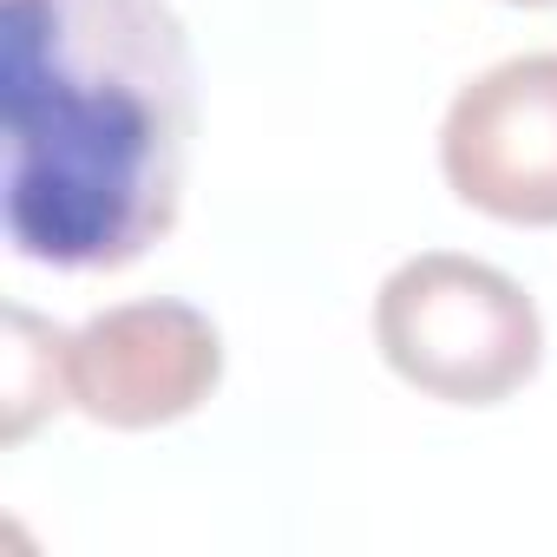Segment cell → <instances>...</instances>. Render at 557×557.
Instances as JSON below:
<instances>
[{"label": "cell", "mask_w": 557, "mask_h": 557, "mask_svg": "<svg viewBox=\"0 0 557 557\" xmlns=\"http://www.w3.org/2000/svg\"><path fill=\"white\" fill-rule=\"evenodd\" d=\"M223 381V335L190 302H119L66 342V394L86 420L145 433L197 413Z\"/></svg>", "instance_id": "277c9868"}, {"label": "cell", "mask_w": 557, "mask_h": 557, "mask_svg": "<svg viewBox=\"0 0 557 557\" xmlns=\"http://www.w3.org/2000/svg\"><path fill=\"white\" fill-rule=\"evenodd\" d=\"M440 171L459 203L550 230L557 223V53H518L459 86L440 125Z\"/></svg>", "instance_id": "3957f363"}, {"label": "cell", "mask_w": 557, "mask_h": 557, "mask_svg": "<svg viewBox=\"0 0 557 557\" xmlns=\"http://www.w3.org/2000/svg\"><path fill=\"white\" fill-rule=\"evenodd\" d=\"M511 8H557V0H511Z\"/></svg>", "instance_id": "8992f818"}, {"label": "cell", "mask_w": 557, "mask_h": 557, "mask_svg": "<svg viewBox=\"0 0 557 557\" xmlns=\"http://www.w3.org/2000/svg\"><path fill=\"white\" fill-rule=\"evenodd\" d=\"M374 342L407 387L453 407H498L544 361L537 302L505 269L453 249H420L381 283Z\"/></svg>", "instance_id": "7a4b0ae2"}, {"label": "cell", "mask_w": 557, "mask_h": 557, "mask_svg": "<svg viewBox=\"0 0 557 557\" xmlns=\"http://www.w3.org/2000/svg\"><path fill=\"white\" fill-rule=\"evenodd\" d=\"M8 236L99 275L171 236L197 138V73L164 0H0Z\"/></svg>", "instance_id": "6da1fadb"}, {"label": "cell", "mask_w": 557, "mask_h": 557, "mask_svg": "<svg viewBox=\"0 0 557 557\" xmlns=\"http://www.w3.org/2000/svg\"><path fill=\"white\" fill-rule=\"evenodd\" d=\"M66 342L60 329H47L27 309H8V440H27L40 413H53L66 394Z\"/></svg>", "instance_id": "5b68a950"}]
</instances>
